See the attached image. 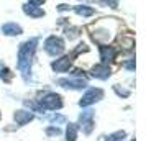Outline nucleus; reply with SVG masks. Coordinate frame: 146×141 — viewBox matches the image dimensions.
<instances>
[{
    "label": "nucleus",
    "mask_w": 146,
    "mask_h": 141,
    "mask_svg": "<svg viewBox=\"0 0 146 141\" xmlns=\"http://www.w3.org/2000/svg\"><path fill=\"white\" fill-rule=\"evenodd\" d=\"M35 44H36V40L27 41L23 43L18 51V67H20L23 72H27L30 69V64H31V56H33L35 51Z\"/></svg>",
    "instance_id": "f257e3e1"
},
{
    "label": "nucleus",
    "mask_w": 146,
    "mask_h": 141,
    "mask_svg": "<svg viewBox=\"0 0 146 141\" xmlns=\"http://www.w3.org/2000/svg\"><path fill=\"white\" fill-rule=\"evenodd\" d=\"M2 31L5 34H10V36H13V34H20L21 33V28L17 25V23H7V25H3L2 26Z\"/></svg>",
    "instance_id": "9b49d317"
},
{
    "label": "nucleus",
    "mask_w": 146,
    "mask_h": 141,
    "mask_svg": "<svg viewBox=\"0 0 146 141\" xmlns=\"http://www.w3.org/2000/svg\"><path fill=\"white\" fill-rule=\"evenodd\" d=\"M66 136H67V141H76V138H77V128L74 125H69L67 131H66Z\"/></svg>",
    "instance_id": "4468645a"
},
{
    "label": "nucleus",
    "mask_w": 146,
    "mask_h": 141,
    "mask_svg": "<svg viewBox=\"0 0 146 141\" xmlns=\"http://www.w3.org/2000/svg\"><path fill=\"white\" fill-rule=\"evenodd\" d=\"M40 107L48 108V110H56V108L62 107V102H61V97L58 94H46L40 100Z\"/></svg>",
    "instance_id": "7ed1b4c3"
},
{
    "label": "nucleus",
    "mask_w": 146,
    "mask_h": 141,
    "mask_svg": "<svg viewBox=\"0 0 146 141\" xmlns=\"http://www.w3.org/2000/svg\"><path fill=\"white\" fill-rule=\"evenodd\" d=\"M123 136H125V131H117V133L110 134V136L107 138V141H121Z\"/></svg>",
    "instance_id": "2eb2a0df"
},
{
    "label": "nucleus",
    "mask_w": 146,
    "mask_h": 141,
    "mask_svg": "<svg viewBox=\"0 0 146 141\" xmlns=\"http://www.w3.org/2000/svg\"><path fill=\"white\" fill-rule=\"evenodd\" d=\"M92 113H84L80 115V128L84 133H90L92 131Z\"/></svg>",
    "instance_id": "1a4fd4ad"
},
{
    "label": "nucleus",
    "mask_w": 146,
    "mask_h": 141,
    "mask_svg": "<svg viewBox=\"0 0 146 141\" xmlns=\"http://www.w3.org/2000/svg\"><path fill=\"white\" fill-rule=\"evenodd\" d=\"M71 56H64V58H61V59L54 61L53 62V69L56 72H67V69L71 67Z\"/></svg>",
    "instance_id": "423d86ee"
},
{
    "label": "nucleus",
    "mask_w": 146,
    "mask_h": 141,
    "mask_svg": "<svg viewBox=\"0 0 146 141\" xmlns=\"http://www.w3.org/2000/svg\"><path fill=\"white\" fill-rule=\"evenodd\" d=\"M48 134H56V136H58V134L61 133L59 130H58V128H48V131H46Z\"/></svg>",
    "instance_id": "dca6fc26"
},
{
    "label": "nucleus",
    "mask_w": 146,
    "mask_h": 141,
    "mask_svg": "<svg viewBox=\"0 0 146 141\" xmlns=\"http://www.w3.org/2000/svg\"><path fill=\"white\" fill-rule=\"evenodd\" d=\"M59 84L62 87H71V89H80V87H86L87 82L84 79H77V77H71V79H61Z\"/></svg>",
    "instance_id": "39448f33"
},
{
    "label": "nucleus",
    "mask_w": 146,
    "mask_h": 141,
    "mask_svg": "<svg viewBox=\"0 0 146 141\" xmlns=\"http://www.w3.org/2000/svg\"><path fill=\"white\" fill-rule=\"evenodd\" d=\"M44 49H46L48 54L56 56V54H61L64 51V43H62V40L58 38V36H49V38L44 41Z\"/></svg>",
    "instance_id": "f03ea898"
},
{
    "label": "nucleus",
    "mask_w": 146,
    "mask_h": 141,
    "mask_svg": "<svg viewBox=\"0 0 146 141\" xmlns=\"http://www.w3.org/2000/svg\"><path fill=\"white\" fill-rule=\"evenodd\" d=\"M31 118H33V115L30 113V112H25V110H20V112L15 113V120H17L18 125H25V123H28Z\"/></svg>",
    "instance_id": "9d476101"
},
{
    "label": "nucleus",
    "mask_w": 146,
    "mask_h": 141,
    "mask_svg": "<svg viewBox=\"0 0 146 141\" xmlns=\"http://www.w3.org/2000/svg\"><path fill=\"white\" fill-rule=\"evenodd\" d=\"M25 12H27L28 15H31V17H43V15H44V12H43V10H40V8H35L31 3H27V5H25Z\"/></svg>",
    "instance_id": "f8f14e48"
},
{
    "label": "nucleus",
    "mask_w": 146,
    "mask_h": 141,
    "mask_svg": "<svg viewBox=\"0 0 146 141\" xmlns=\"http://www.w3.org/2000/svg\"><path fill=\"white\" fill-rule=\"evenodd\" d=\"M104 97V92L100 90V89H89L86 92V95L82 97V100H80V107H87V105H92L94 102L100 100Z\"/></svg>",
    "instance_id": "20e7f679"
},
{
    "label": "nucleus",
    "mask_w": 146,
    "mask_h": 141,
    "mask_svg": "<svg viewBox=\"0 0 146 141\" xmlns=\"http://www.w3.org/2000/svg\"><path fill=\"white\" fill-rule=\"evenodd\" d=\"M100 58H102V64H107L108 61H112L113 58H115V54H117V51L113 49L112 46H100Z\"/></svg>",
    "instance_id": "6e6552de"
},
{
    "label": "nucleus",
    "mask_w": 146,
    "mask_h": 141,
    "mask_svg": "<svg viewBox=\"0 0 146 141\" xmlns=\"http://www.w3.org/2000/svg\"><path fill=\"white\" fill-rule=\"evenodd\" d=\"M76 12L79 15H82V17H89V15L94 13V8L87 7V5H79V7H76Z\"/></svg>",
    "instance_id": "ddd939ff"
},
{
    "label": "nucleus",
    "mask_w": 146,
    "mask_h": 141,
    "mask_svg": "<svg viewBox=\"0 0 146 141\" xmlns=\"http://www.w3.org/2000/svg\"><path fill=\"white\" fill-rule=\"evenodd\" d=\"M92 75L97 77V79H107L110 75V67L107 66V64H99V66L94 67Z\"/></svg>",
    "instance_id": "0eeeda50"
}]
</instances>
